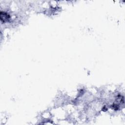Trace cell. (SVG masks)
Wrapping results in <instances>:
<instances>
[{
	"label": "cell",
	"mask_w": 125,
	"mask_h": 125,
	"mask_svg": "<svg viewBox=\"0 0 125 125\" xmlns=\"http://www.w3.org/2000/svg\"><path fill=\"white\" fill-rule=\"evenodd\" d=\"M0 18L1 21L5 22L9 20L10 16L7 13L1 11L0 13Z\"/></svg>",
	"instance_id": "6da1fadb"
}]
</instances>
